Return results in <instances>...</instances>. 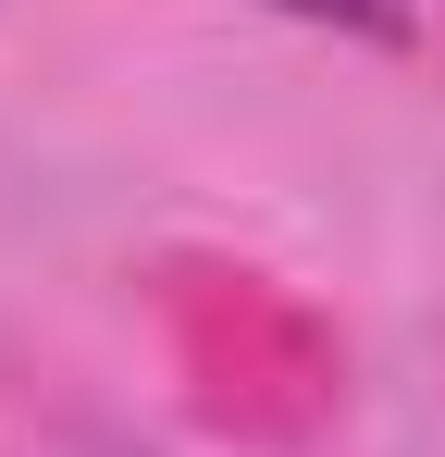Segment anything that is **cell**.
<instances>
[{
    "label": "cell",
    "mask_w": 445,
    "mask_h": 457,
    "mask_svg": "<svg viewBox=\"0 0 445 457\" xmlns=\"http://www.w3.org/2000/svg\"><path fill=\"white\" fill-rule=\"evenodd\" d=\"M260 12L322 25V37H371V50H408V37H421V12H408V0H260Z\"/></svg>",
    "instance_id": "1"
}]
</instances>
